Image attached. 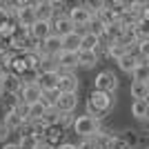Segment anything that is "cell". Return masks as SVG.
<instances>
[{"label":"cell","mask_w":149,"mask_h":149,"mask_svg":"<svg viewBox=\"0 0 149 149\" xmlns=\"http://www.w3.org/2000/svg\"><path fill=\"white\" fill-rule=\"evenodd\" d=\"M62 138H65V131H62L58 125H54V127H47V129H45L42 140H40V143L49 145L51 149H56V147H60V145H62Z\"/></svg>","instance_id":"13"},{"label":"cell","mask_w":149,"mask_h":149,"mask_svg":"<svg viewBox=\"0 0 149 149\" xmlns=\"http://www.w3.org/2000/svg\"><path fill=\"white\" fill-rule=\"evenodd\" d=\"M98 54L96 51H78V67L82 69H93L98 65Z\"/></svg>","instance_id":"18"},{"label":"cell","mask_w":149,"mask_h":149,"mask_svg":"<svg viewBox=\"0 0 149 149\" xmlns=\"http://www.w3.org/2000/svg\"><path fill=\"white\" fill-rule=\"evenodd\" d=\"M18 98L25 105H33V102H38V100L42 98V91H40V87H38L36 82H27V85H22Z\"/></svg>","instance_id":"11"},{"label":"cell","mask_w":149,"mask_h":149,"mask_svg":"<svg viewBox=\"0 0 149 149\" xmlns=\"http://www.w3.org/2000/svg\"><path fill=\"white\" fill-rule=\"evenodd\" d=\"M131 116L136 120H147L149 118V102L147 100H134L131 102Z\"/></svg>","instance_id":"19"},{"label":"cell","mask_w":149,"mask_h":149,"mask_svg":"<svg viewBox=\"0 0 149 149\" xmlns=\"http://www.w3.org/2000/svg\"><path fill=\"white\" fill-rule=\"evenodd\" d=\"M134 29H136L138 40H149V16L138 18V20H136V25H134Z\"/></svg>","instance_id":"25"},{"label":"cell","mask_w":149,"mask_h":149,"mask_svg":"<svg viewBox=\"0 0 149 149\" xmlns=\"http://www.w3.org/2000/svg\"><path fill=\"white\" fill-rule=\"evenodd\" d=\"M45 111H47V107L42 105V100H38L33 105H29V116H27V123H38V120H42ZM25 123V125H27Z\"/></svg>","instance_id":"22"},{"label":"cell","mask_w":149,"mask_h":149,"mask_svg":"<svg viewBox=\"0 0 149 149\" xmlns=\"http://www.w3.org/2000/svg\"><path fill=\"white\" fill-rule=\"evenodd\" d=\"M2 98H5V91H2V87H0V100H2Z\"/></svg>","instance_id":"35"},{"label":"cell","mask_w":149,"mask_h":149,"mask_svg":"<svg viewBox=\"0 0 149 149\" xmlns=\"http://www.w3.org/2000/svg\"><path fill=\"white\" fill-rule=\"evenodd\" d=\"M78 107V93H58L54 109L60 113H74Z\"/></svg>","instance_id":"7"},{"label":"cell","mask_w":149,"mask_h":149,"mask_svg":"<svg viewBox=\"0 0 149 149\" xmlns=\"http://www.w3.org/2000/svg\"><path fill=\"white\" fill-rule=\"evenodd\" d=\"M9 134H11V131L7 129L5 125L0 123V143H7V138H9Z\"/></svg>","instance_id":"31"},{"label":"cell","mask_w":149,"mask_h":149,"mask_svg":"<svg viewBox=\"0 0 149 149\" xmlns=\"http://www.w3.org/2000/svg\"><path fill=\"white\" fill-rule=\"evenodd\" d=\"M131 78H134V82H145V85H147L149 82V62L147 60L140 62V65L131 71Z\"/></svg>","instance_id":"23"},{"label":"cell","mask_w":149,"mask_h":149,"mask_svg":"<svg viewBox=\"0 0 149 149\" xmlns=\"http://www.w3.org/2000/svg\"><path fill=\"white\" fill-rule=\"evenodd\" d=\"M80 51H96V54H98L100 51V38L89 33V31H85V33H82V40H80Z\"/></svg>","instance_id":"17"},{"label":"cell","mask_w":149,"mask_h":149,"mask_svg":"<svg viewBox=\"0 0 149 149\" xmlns=\"http://www.w3.org/2000/svg\"><path fill=\"white\" fill-rule=\"evenodd\" d=\"M22 85H25V82L20 80L16 74H11V71H5L2 78H0V87H2L5 96H18L20 89H22Z\"/></svg>","instance_id":"5"},{"label":"cell","mask_w":149,"mask_h":149,"mask_svg":"<svg viewBox=\"0 0 149 149\" xmlns=\"http://www.w3.org/2000/svg\"><path fill=\"white\" fill-rule=\"evenodd\" d=\"M147 87H149V82H147Z\"/></svg>","instance_id":"39"},{"label":"cell","mask_w":149,"mask_h":149,"mask_svg":"<svg viewBox=\"0 0 149 149\" xmlns=\"http://www.w3.org/2000/svg\"><path fill=\"white\" fill-rule=\"evenodd\" d=\"M134 149H145V147H134Z\"/></svg>","instance_id":"37"},{"label":"cell","mask_w":149,"mask_h":149,"mask_svg":"<svg viewBox=\"0 0 149 149\" xmlns=\"http://www.w3.org/2000/svg\"><path fill=\"white\" fill-rule=\"evenodd\" d=\"M56 149H76V145H71V143H62L60 147H56Z\"/></svg>","instance_id":"32"},{"label":"cell","mask_w":149,"mask_h":149,"mask_svg":"<svg viewBox=\"0 0 149 149\" xmlns=\"http://www.w3.org/2000/svg\"><path fill=\"white\" fill-rule=\"evenodd\" d=\"M74 120H76L74 113H62V116H60V123H58V127L65 131L67 127H74Z\"/></svg>","instance_id":"30"},{"label":"cell","mask_w":149,"mask_h":149,"mask_svg":"<svg viewBox=\"0 0 149 149\" xmlns=\"http://www.w3.org/2000/svg\"><path fill=\"white\" fill-rule=\"evenodd\" d=\"M67 16H69V20H71V25H74L76 31H80L82 27H87V25H89V20L93 18L85 5H76V7H71Z\"/></svg>","instance_id":"4"},{"label":"cell","mask_w":149,"mask_h":149,"mask_svg":"<svg viewBox=\"0 0 149 149\" xmlns=\"http://www.w3.org/2000/svg\"><path fill=\"white\" fill-rule=\"evenodd\" d=\"M76 149H102V147L96 143V138H82L80 143L76 145Z\"/></svg>","instance_id":"29"},{"label":"cell","mask_w":149,"mask_h":149,"mask_svg":"<svg viewBox=\"0 0 149 149\" xmlns=\"http://www.w3.org/2000/svg\"><path fill=\"white\" fill-rule=\"evenodd\" d=\"M100 131V120L91 118V116H76L74 120V134H78L80 138H96Z\"/></svg>","instance_id":"2"},{"label":"cell","mask_w":149,"mask_h":149,"mask_svg":"<svg viewBox=\"0 0 149 149\" xmlns=\"http://www.w3.org/2000/svg\"><path fill=\"white\" fill-rule=\"evenodd\" d=\"M74 31V25H71V20H69L67 13H58V16H54V20H51V33L58 38L67 36V33H71Z\"/></svg>","instance_id":"9"},{"label":"cell","mask_w":149,"mask_h":149,"mask_svg":"<svg viewBox=\"0 0 149 149\" xmlns=\"http://www.w3.org/2000/svg\"><path fill=\"white\" fill-rule=\"evenodd\" d=\"M29 36H31V40H36V42H45V40L51 36V22H47V20H36V22L29 27Z\"/></svg>","instance_id":"12"},{"label":"cell","mask_w":149,"mask_h":149,"mask_svg":"<svg viewBox=\"0 0 149 149\" xmlns=\"http://www.w3.org/2000/svg\"><path fill=\"white\" fill-rule=\"evenodd\" d=\"M78 87H80V80L76 74H71V71L58 74V91L60 93H78Z\"/></svg>","instance_id":"6"},{"label":"cell","mask_w":149,"mask_h":149,"mask_svg":"<svg viewBox=\"0 0 149 149\" xmlns=\"http://www.w3.org/2000/svg\"><path fill=\"white\" fill-rule=\"evenodd\" d=\"M7 20H11V5H7V2H0V27L5 25Z\"/></svg>","instance_id":"28"},{"label":"cell","mask_w":149,"mask_h":149,"mask_svg":"<svg viewBox=\"0 0 149 149\" xmlns=\"http://www.w3.org/2000/svg\"><path fill=\"white\" fill-rule=\"evenodd\" d=\"M2 149H18V145H16V143H5Z\"/></svg>","instance_id":"33"},{"label":"cell","mask_w":149,"mask_h":149,"mask_svg":"<svg viewBox=\"0 0 149 149\" xmlns=\"http://www.w3.org/2000/svg\"><path fill=\"white\" fill-rule=\"evenodd\" d=\"M147 102H149V98H147Z\"/></svg>","instance_id":"40"},{"label":"cell","mask_w":149,"mask_h":149,"mask_svg":"<svg viewBox=\"0 0 149 149\" xmlns=\"http://www.w3.org/2000/svg\"><path fill=\"white\" fill-rule=\"evenodd\" d=\"M9 71L16 74L18 78H22L25 74H29V69H27V62H25V56H22V54H16V56H13L11 65H9Z\"/></svg>","instance_id":"20"},{"label":"cell","mask_w":149,"mask_h":149,"mask_svg":"<svg viewBox=\"0 0 149 149\" xmlns=\"http://www.w3.org/2000/svg\"><path fill=\"white\" fill-rule=\"evenodd\" d=\"M2 74H5V69H2V65H0V78H2Z\"/></svg>","instance_id":"36"},{"label":"cell","mask_w":149,"mask_h":149,"mask_svg":"<svg viewBox=\"0 0 149 149\" xmlns=\"http://www.w3.org/2000/svg\"><path fill=\"white\" fill-rule=\"evenodd\" d=\"M80 40H82V33L80 31H71L67 36H62V51H71V54H78L80 51Z\"/></svg>","instance_id":"15"},{"label":"cell","mask_w":149,"mask_h":149,"mask_svg":"<svg viewBox=\"0 0 149 149\" xmlns=\"http://www.w3.org/2000/svg\"><path fill=\"white\" fill-rule=\"evenodd\" d=\"M33 9H36V20H47L51 22L54 20V2L51 0H36L33 2Z\"/></svg>","instance_id":"14"},{"label":"cell","mask_w":149,"mask_h":149,"mask_svg":"<svg viewBox=\"0 0 149 149\" xmlns=\"http://www.w3.org/2000/svg\"><path fill=\"white\" fill-rule=\"evenodd\" d=\"M2 125H5L9 131H20L25 123H22V118H20L16 111H7V113H5V118H2Z\"/></svg>","instance_id":"21"},{"label":"cell","mask_w":149,"mask_h":149,"mask_svg":"<svg viewBox=\"0 0 149 149\" xmlns=\"http://www.w3.org/2000/svg\"><path fill=\"white\" fill-rule=\"evenodd\" d=\"M54 60H56L60 74L62 71H71V74H74V69L78 67V54H71V51H62L60 49L56 56H54Z\"/></svg>","instance_id":"8"},{"label":"cell","mask_w":149,"mask_h":149,"mask_svg":"<svg viewBox=\"0 0 149 149\" xmlns=\"http://www.w3.org/2000/svg\"><path fill=\"white\" fill-rule=\"evenodd\" d=\"M140 62H143V60H140L134 51H127V54L118 60V67H120V71H125V74H131V71H134Z\"/></svg>","instance_id":"16"},{"label":"cell","mask_w":149,"mask_h":149,"mask_svg":"<svg viewBox=\"0 0 149 149\" xmlns=\"http://www.w3.org/2000/svg\"><path fill=\"white\" fill-rule=\"evenodd\" d=\"M129 91H131V98L134 100H147L149 98V87L145 82H131Z\"/></svg>","instance_id":"26"},{"label":"cell","mask_w":149,"mask_h":149,"mask_svg":"<svg viewBox=\"0 0 149 149\" xmlns=\"http://www.w3.org/2000/svg\"><path fill=\"white\" fill-rule=\"evenodd\" d=\"M93 89H96V91H102V93H113L118 89V78H116V74L109 71V69L100 71V74L96 76V80H93Z\"/></svg>","instance_id":"3"},{"label":"cell","mask_w":149,"mask_h":149,"mask_svg":"<svg viewBox=\"0 0 149 149\" xmlns=\"http://www.w3.org/2000/svg\"><path fill=\"white\" fill-rule=\"evenodd\" d=\"M36 85L40 87L42 93L58 91V74H56V71H42V74H38Z\"/></svg>","instance_id":"10"},{"label":"cell","mask_w":149,"mask_h":149,"mask_svg":"<svg viewBox=\"0 0 149 149\" xmlns=\"http://www.w3.org/2000/svg\"><path fill=\"white\" fill-rule=\"evenodd\" d=\"M147 16H149V7H147Z\"/></svg>","instance_id":"38"},{"label":"cell","mask_w":149,"mask_h":149,"mask_svg":"<svg viewBox=\"0 0 149 149\" xmlns=\"http://www.w3.org/2000/svg\"><path fill=\"white\" fill-rule=\"evenodd\" d=\"M36 149H51V147H49V145H45V143H38Z\"/></svg>","instance_id":"34"},{"label":"cell","mask_w":149,"mask_h":149,"mask_svg":"<svg viewBox=\"0 0 149 149\" xmlns=\"http://www.w3.org/2000/svg\"><path fill=\"white\" fill-rule=\"evenodd\" d=\"M102 149H131V145L127 143V138L125 136H116V134H111V136L107 138V143Z\"/></svg>","instance_id":"24"},{"label":"cell","mask_w":149,"mask_h":149,"mask_svg":"<svg viewBox=\"0 0 149 149\" xmlns=\"http://www.w3.org/2000/svg\"><path fill=\"white\" fill-rule=\"evenodd\" d=\"M147 62H149V60H147Z\"/></svg>","instance_id":"41"},{"label":"cell","mask_w":149,"mask_h":149,"mask_svg":"<svg viewBox=\"0 0 149 149\" xmlns=\"http://www.w3.org/2000/svg\"><path fill=\"white\" fill-rule=\"evenodd\" d=\"M111 107H113V93H102V91H96V89L89 93V98H87V116L100 120L105 113L111 111Z\"/></svg>","instance_id":"1"},{"label":"cell","mask_w":149,"mask_h":149,"mask_svg":"<svg viewBox=\"0 0 149 149\" xmlns=\"http://www.w3.org/2000/svg\"><path fill=\"white\" fill-rule=\"evenodd\" d=\"M105 54H107L109 58H113V60L118 62L120 58H123L125 54H127V47H123L120 42H111V45H107V47H105Z\"/></svg>","instance_id":"27"}]
</instances>
